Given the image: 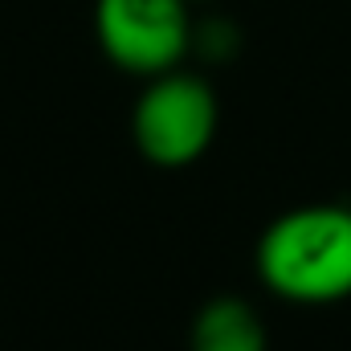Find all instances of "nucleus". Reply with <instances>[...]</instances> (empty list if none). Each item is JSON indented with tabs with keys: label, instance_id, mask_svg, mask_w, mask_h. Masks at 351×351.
Wrapping results in <instances>:
<instances>
[{
	"label": "nucleus",
	"instance_id": "nucleus-1",
	"mask_svg": "<svg viewBox=\"0 0 351 351\" xmlns=\"http://www.w3.org/2000/svg\"><path fill=\"white\" fill-rule=\"evenodd\" d=\"M254 265L262 286L282 302L331 306L351 298V208H286L262 229Z\"/></svg>",
	"mask_w": 351,
	"mask_h": 351
},
{
	"label": "nucleus",
	"instance_id": "nucleus-2",
	"mask_svg": "<svg viewBox=\"0 0 351 351\" xmlns=\"http://www.w3.org/2000/svg\"><path fill=\"white\" fill-rule=\"evenodd\" d=\"M221 127V102L217 90L200 74L168 70L147 78L131 110V139L139 156L156 168H188L196 164Z\"/></svg>",
	"mask_w": 351,
	"mask_h": 351
},
{
	"label": "nucleus",
	"instance_id": "nucleus-3",
	"mask_svg": "<svg viewBox=\"0 0 351 351\" xmlns=\"http://www.w3.org/2000/svg\"><path fill=\"white\" fill-rule=\"evenodd\" d=\"M192 0H94V37L110 66L135 78L176 70L192 53Z\"/></svg>",
	"mask_w": 351,
	"mask_h": 351
},
{
	"label": "nucleus",
	"instance_id": "nucleus-4",
	"mask_svg": "<svg viewBox=\"0 0 351 351\" xmlns=\"http://www.w3.org/2000/svg\"><path fill=\"white\" fill-rule=\"evenodd\" d=\"M188 351H269L262 315L241 294H217L192 315Z\"/></svg>",
	"mask_w": 351,
	"mask_h": 351
}]
</instances>
